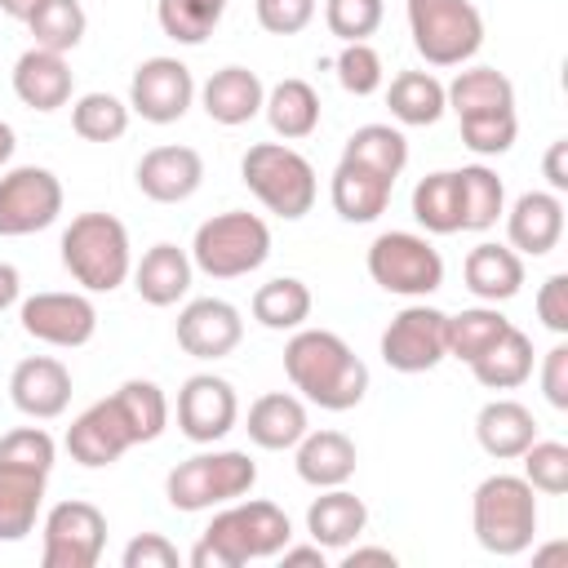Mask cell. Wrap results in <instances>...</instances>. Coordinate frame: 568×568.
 Listing matches in <instances>:
<instances>
[{
    "label": "cell",
    "instance_id": "1",
    "mask_svg": "<svg viewBox=\"0 0 568 568\" xmlns=\"http://www.w3.org/2000/svg\"><path fill=\"white\" fill-rule=\"evenodd\" d=\"M284 373L311 404H320L328 413L355 408L368 390L364 359L328 328H297L284 346Z\"/></svg>",
    "mask_w": 568,
    "mask_h": 568
},
{
    "label": "cell",
    "instance_id": "2",
    "mask_svg": "<svg viewBox=\"0 0 568 568\" xmlns=\"http://www.w3.org/2000/svg\"><path fill=\"white\" fill-rule=\"evenodd\" d=\"M293 524L275 501H235L204 528L191 550V568H244L248 559H271L288 546Z\"/></svg>",
    "mask_w": 568,
    "mask_h": 568
},
{
    "label": "cell",
    "instance_id": "3",
    "mask_svg": "<svg viewBox=\"0 0 568 568\" xmlns=\"http://www.w3.org/2000/svg\"><path fill=\"white\" fill-rule=\"evenodd\" d=\"M475 541L488 555H524L537 537V497L524 475H488L470 497Z\"/></svg>",
    "mask_w": 568,
    "mask_h": 568
},
{
    "label": "cell",
    "instance_id": "4",
    "mask_svg": "<svg viewBox=\"0 0 568 568\" xmlns=\"http://www.w3.org/2000/svg\"><path fill=\"white\" fill-rule=\"evenodd\" d=\"M62 266L89 293H111L129 280V231L111 213H80L62 231Z\"/></svg>",
    "mask_w": 568,
    "mask_h": 568
},
{
    "label": "cell",
    "instance_id": "5",
    "mask_svg": "<svg viewBox=\"0 0 568 568\" xmlns=\"http://www.w3.org/2000/svg\"><path fill=\"white\" fill-rule=\"evenodd\" d=\"M240 173H244V186L284 222L306 217L315 204V169L302 151H293L284 142L248 146L240 160Z\"/></svg>",
    "mask_w": 568,
    "mask_h": 568
},
{
    "label": "cell",
    "instance_id": "6",
    "mask_svg": "<svg viewBox=\"0 0 568 568\" xmlns=\"http://www.w3.org/2000/svg\"><path fill=\"white\" fill-rule=\"evenodd\" d=\"M266 257H271V226L248 209H231L200 222L191 244V262L213 280H240L257 271Z\"/></svg>",
    "mask_w": 568,
    "mask_h": 568
},
{
    "label": "cell",
    "instance_id": "7",
    "mask_svg": "<svg viewBox=\"0 0 568 568\" xmlns=\"http://www.w3.org/2000/svg\"><path fill=\"white\" fill-rule=\"evenodd\" d=\"M253 484H257L253 457L235 453V448H222V453H195V457L178 462L164 479V497H169L173 510L195 515V510L244 497Z\"/></svg>",
    "mask_w": 568,
    "mask_h": 568
},
{
    "label": "cell",
    "instance_id": "8",
    "mask_svg": "<svg viewBox=\"0 0 568 568\" xmlns=\"http://www.w3.org/2000/svg\"><path fill=\"white\" fill-rule=\"evenodd\" d=\"M408 31L430 67H462L484 44V18L470 0H408Z\"/></svg>",
    "mask_w": 568,
    "mask_h": 568
},
{
    "label": "cell",
    "instance_id": "9",
    "mask_svg": "<svg viewBox=\"0 0 568 568\" xmlns=\"http://www.w3.org/2000/svg\"><path fill=\"white\" fill-rule=\"evenodd\" d=\"M368 275L386 293L399 297H426L444 284V257L426 235L413 231H386L368 244Z\"/></svg>",
    "mask_w": 568,
    "mask_h": 568
},
{
    "label": "cell",
    "instance_id": "10",
    "mask_svg": "<svg viewBox=\"0 0 568 568\" xmlns=\"http://www.w3.org/2000/svg\"><path fill=\"white\" fill-rule=\"evenodd\" d=\"M106 546V515L93 501H58L44 515V568H93Z\"/></svg>",
    "mask_w": 568,
    "mask_h": 568
},
{
    "label": "cell",
    "instance_id": "11",
    "mask_svg": "<svg viewBox=\"0 0 568 568\" xmlns=\"http://www.w3.org/2000/svg\"><path fill=\"white\" fill-rule=\"evenodd\" d=\"M62 213V182L40 169L22 164L0 178V235H31L53 226Z\"/></svg>",
    "mask_w": 568,
    "mask_h": 568
},
{
    "label": "cell",
    "instance_id": "12",
    "mask_svg": "<svg viewBox=\"0 0 568 568\" xmlns=\"http://www.w3.org/2000/svg\"><path fill=\"white\" fill-rule=\"evenodd\" d=\"M444 328H448V315L444 311H435L426 302H413V306H404L386 324V333H382V359L395 373H426V368H435L448 355Z\"/></svg>",
    "mask_w": 568,
    "mask_h": 568
},
{
    "label": "cell",
    "instance_id": "13",
    "mask_svg": "<svg viewBox=\"0 0 568 568\" xmlns=\"http://www.w3.org/2000/svg\"><path fill=\"white\" fill-rule=\"evenodd\" d=\"M195 98L191 67L178 58H146L129 80V111H138L151 124H173L186 115Z\"/></svg>",
    "mask_w": 568,
    "mask_h": 568
},
{
    "label": "cell",
    "instance_id": "14",
    "mask_svg": "<svg viewBox=\"0 0 568 568\" xmlns=\"http://www.w3.org/2000/svg\"><path fill=\"white\" fill-rule=\"evenodd\" d=\"M22 333L44 346H84L98 333V311L84 293H36L18 311Z\"/></svg>",
    "mask_w": 568,
    "mask_h": 568
},
{
    "label": "cell",
    "instance_id": "15",
    "mask_svg": "<svg viewBox=\"0 0 568 568\" xmlns=\"http://www.w3.org/2000/svg\"><path fill=\"white\" fill-rule=\"evenodd\" d=\"M240 417V399H235V386L226 377H213V373H195L182 382L178 390V426L186 439L195 444H213L222 439Z\"/></svg>",
    "mask_w": 568,
    "mask_h": 568
},
{
    "label": "cell",
    "instance_id": "16",
    "mask_svg": "<svg viewBox=\"0 0 568 568\" xmlns=\"http://www.w3.org/2000/svg\"><path fill=\"white\" fill-rule=\"evenodd\" d=\"M240 337H244V320L222 297H195L178 315V346L195 359H222L240 346Z\"/></svg>",
    "mask_w": 568,
    "mask_h": 568
},
{
    "label": "cell",
    "instance_id": "17",
    "mask_svg": "<svg viewBox=\"0 0 568 568\" xmlns=\"http://www.w3.org/2000/svg\"><path fill=\"white\" fill-rule=\"evenodd\" d=\"M204 160L195 146H151L138 160V191L155 204H182L200 191Z\"/></svg>",
    "mask_w": 568,
    "mask_h": 568
},
{
    "label": "cell",
    "instance_id": "18",
    "mask_svg": "<svg viewBox=\"0 0 568 568\" xmlns=\"http://www.w3.org/2000/svg\"><path fill=\"white\" fill-rule=\"evenodd\" d=\"M129 448H133V435H129V426H124V417H120V408H115L111 395L98 399V404H89L71 422V430H67V453L80 466H111Z\"/></svg>",
    "mask_w": 568,
    "mask_h": 568
},
{
    "label": "cell",
    "instance_id": "19",
    "mask_svg": "<svg viewBox=\"0 0 568 568\" xmlns=\"http://www.w3.org/2000/svg\"><path fill=\"white\" fill-rule=\"evenodd\" d=\"M9 395H13L18 413H27L36 422H49V417L67 413V404H71V373L53 355H31L13 368Z\"/></svg>",
    "mask_w": 568,
    "mask_h": 568
},
{
    "label": "cell",
    "instance_id": "20",
    "mask_svg": "<svg viewBox=\"0 0 568 568\" xmlns=\"http://www.w3.org/2000/svg\"><path fill=\"white\" fill-rule=\"evenodd\" d=\"M506 235L515 253L541 257L564 235V200L555 191H524L506 213Z\"/></svg>",
    "mask_w": 568,
    "mask_h": 568
},
{
    "label": "cell",
    "instance_id": "21",
    "mask_svg": "<svg viewBox=\"0 0 568 568\" xmlns=\"http://www.w3.org/2000/svg\"><path fill=\"white\" fill-rule=\"evenodd\" d=\"M13 93L31 106V111H58L71 98V67L62 53L31 44L18 62H13Z\"/></svg>",
    "mask_w": 568,
    "mask_h": 568
},
{
    "label": "cell",
    "instance_id": "22",
    "mask_svg": "<svg viewBox=\"0 0 568 568\" xmlns=\"http://www.w3.org/2000/svg\"><path fill=\"white\" fill-rule=\"evenodd\" d=\"M200 102H204L209 120L235 129V124H248V120L262 111L266 89H262L257 71H248V67H222V71H213L209 84L200 89Z\"/></svg>",
    "mask_w": 568,
    "mask_h": 568
},
{
    "label": "cell",
    "instance_id": "23",
    "mask_svg": "<svg viewBox=\"0 0 568 568\" xmlns=\"http://www.w3.org/2000/svg\"><path fill=\"white\" fill-rule=\"evenodd\" d=\"M390 186H395V178H386V173H377V169L342 155V164L333 173V209L346 222H373V217L386 213Z\"/></svg>",
    "mask_w": 568,
    "mask_h": 568
},
{
    "label": "cell",
    "instance_id": "24",
    "mask_svg": "<svg viewBox=\"0 0 568 568\" xmlns=\"http://www.w3.org/2000/svg\"><path fill=\"white\" fill-rule=\"evenodd\" d=\"M191 253L178 248V244H151L133 271V288L146 306H173L178 297H186L191 288Z\"/></svg>",
    "mask_w": 568,
    "mask_h": 568
},
{
    "label": "cell",
    "instance_id": "25",
    "mask_svg": "<svg viewBox=\"0 0 568 568\" xmlns=\"http://www.w3.org/2000/svg\"><path fill=\"white\" fill-rule=\"evenodd\" d=\"M475 439L488 457L510 462L537 439V417L519 399H488L475 417Z\"/></svg>",
    "mask_w": 568,
    "mask_h": 568
},
{
    "label": "cell",
    "instance_id": "26",
    "mask_svg": "<svg viewBox=\"0 0 568 568\" xmlns=\"http://www.w3.org/2000/svg\"><path fill=\"white\" fill-rule=\"evenodd\" d=\"M466 288L479 297V302H510L519 288H524V257L506 244H475L466 253Z\"/></svg>",
    "mask_w": 568,
    "mask_h": 568
},
{
    "label": "cell",
    "instance_id": "27",
    "mask_svg": "<svg viewBox=\"0 0 568 568\" xmlns=\"http://www.w3.org/2000/svg\"><path fill=\"white\" fill-rule=\"evenodd\" d=\"M364 524H368V506L355 493H346L342 484L328 488L324 497H315L306 510V532L324 550H346L364 532Z\"/></svg>",
    "mask_w": 568,
    "mask_h": 568
},
{
    "label": "cell",
    "instance_id": "28",
    "mask_svg": "<svg viewBox=\"0 0 568 568\" xmlns=\"http://www.w3.org/2000/svg\"><path fill=\"white\" fill-rule=\"evenodd\" d=\"M248 439L257 444V448H271V453H284V448H293L306 430H311V422H306V404L297 399V395H288V390H271V395H262L253 408H248Z\"/></svg>",
    "mask_w": 568,
    "mask_h": 568
},
{
    "label": "cell",
    "instance_id": "29",
    "mask_svg": "<svg viewBox=\"0 0 568 568\" xmlns=\"http://www.w3.org/2000/svg\"><path fill=\"white\" fill-rule=\"evenodd\" d=\"M293 448H297V475L311 488H337L355 475V444L342 430H306Z\"/></svg>",
    "mask_w": 568,
    "mask_h": 568
},
{
    "label": "cell",
    "instance_id": "30",
    "mask_svg": "<svg viewBox=\"0 0 568 568\" xmlns=\"http://www.w3.org/2000/svg\"><path fill=\"white\" fill-rule=\"evenodd\" d=\"M44 479L49 475H40V470L0 462V541H22L36 528V515L44 501Z\"/></svg>",
    "mask_w": 568,
    "mask_h": 568
},
{
    "label": "cell",
    "instance_id": "31",
    "mask_svg": "<svg viewBox=\"0 0 568 568\" xmlns=\"http://www.w3.org/2000/svg\"><path fill=\"white\" fill-rule=\"evenodd\" d=\"M470 373L488 390H515V386H524L532 377V342H528V333H519L510 324L484 355L470 359Z\"/></svg>",
    "mask_w": 568,
    "mask_h": 568
},
{
    "label": "cell",
    "instance_id": "32",
    "mask_svg": "<svg viewBox=\"0 0 568 568\" xmlns=\"http://www.w3.org/2000/svg\"><path fill=\"white\" fill-rule=\"evenodd\" d=\"M448 106L462 115H493V111H515V84L497 67H470L457 71V80L444 89Z\"/></svg>",
    "mask_w": 568,
    "mask_h": 568
},
{
    "label": "cell",
    "instance_id": "33",
    "mask_svg": "<svg viewBox=\"0 0 568 568\" xmlns=\"http://www.w3.org/2000/svg\"><path fill=\"white\" fill-rule=\"evenodd\" d=\"M271 129L284 138V142H297V138H311L315 124H320V93L306 84V80H280L266 102H262Z\"/></svg>",
    "mask_w": 568,
    "mask_h": 568
},
{
    "label": "cell",
    "instance_id": "34",
    "mask_svg": "<svg viewBox=\"0 0 568 568\" xmlns=\"http://www.w3.org/2000/svg\"><path fill=\"white\" fill-rule=\"evenodd\" d=\"M413 217H417L430 235H453V231H462V186H457V169L426 173V178L413 186Z\"/></svg>",
    "mask_w": 568,
    "mask_h": 568
},
{
    "label": "cell",
    "instance_id": "35",
    "mask_svg": "<svg viewBox=\"0 0 568 568\" xmlns=\"http://www.w3.org/2000/svg\"><path fill=\"white\" fill-rule=\"evenodd\" d=\"M386 106H390V115L399 124H435L444 115V106H448V93L430 71H399L390 80Z\"/></svg>",
    "mask_w": 568,
    "mask_h": 568
},
{
    "label": "cell",
    "instance_id": "36",
    "mask_svg": "<svg viewBox=\"0 0 568 568\" xmlns=\"http://www.w3.org/2000/svg\"><path fill=\"white\" fill-rule=\"evenodd\" d=\"M111 399H115V408H120L133 444H151V439L164 435V426H169V399H164V390L155 382L129 377Z\"/></svg>",
    "mask_w": 568,
    "mask_h": 568
},
{
    "label": "cell",
    "instance_id": "37",
    "mask_svg": "<svg viewBox=\"0 0 568 568\" xmlns=\"http://www.w3.org/2000/svg\"><path fill=\"white\" fill-rule=\"evenodd\" d=\"M311 315V288L293 275H280V280H266L257 293H253V320L262 328H302Z\"/></svg>",
    "mask_w": 568,
    "mask_h": 568
},
{
    "label": "cell",
    "instance_id": "38",
    "mask_svg": "<svg viewBox=\"0 0 568 568\" xmlns=\"http://www.w3.org/2000/svg\"><path fill=\"white\" fill-rule=\"evenodd\" d=\"M457 186H462V231H488L506 213V186L493 169L466 164L457 169Z\"/></svg>",
    "mask_w": 568,
    "mask_h": 568
},
{
    "label": "cell",
    "instance_id": "39",
    "mask_svg": "<svg viewBox=\"0 0 568 568\" xmlns=\"http://www.w3.org/2000/svg\"><path fill=\"white\" fill-rule=\"evenodd\" d=\"M346 160H359L386 178H399L404 164H408V138L390 124H359L351 138H346Z\"/></svg>",
    "mask_w": 568,
    "mask_h": 568
},
{
    "label": "cell",
    "instance_id": "40",
    "mask_svg": "<svg viewBox=\"0 0 568 568\" xmlns=\"http://www.w3.org/2000/svg\"><path fill=\"white\" fill-rule=\"evenodd\" d=\"M510 328V320L497 311V306H470V311H457L448 315V328H444V342H448V355L457 359H475L484 355L501 333Z\"/></svg>",
    "mask_w": 568,
    "mask_h": 568
},
{
    "label": "cell",
    "instance_id": "41",
    "mask_svg": "<svg viewBox=\"0 0 568 568\" xmlns=\"http://www.w3.org/2000/svg\"><path fill=\"white\" fill-rule=\"evenodd\" d=\"M222 13H226V0H160L155 4L164 36H173L178 44H204L213 27L222 22Z\"/></svg>",
    "mask_w": 568,
    "mask_h": 568
},
{
    "label": "cell",
    "instance_id": "42",
    "mask_svg": "<svg viewBox=\"0 0 568 568\" xmlns=\"http://www.w3.org/2000/svg\"><path fill=\"white\" fill-rule=\"evenodd\" d=\"M31 36L40 49H53V53H67L84 40V9L80 0H44L31 18H27Z\"/></svg>",
    "mask_w": 568,
    "mask_h": 568
},
{
    "label": "cell",
    "instance_id": "43",
    "mask_svg": "<svg viewBox=\"0 0 568 568\" xmlns=\"http://www.w3.org/2000/svg\"><path fill=\"white\" fill-rule=\"evenodd\" d=\"M71 129L84 142H115L129 129V106L115 93H84L71 106Z\"/></svg>",
    "mask_w": 568,
    "mask_h": 568
},
{
    "label": "cell",
    "instance_id": "44",
    "mask_svg": "<svg viewBox=\"0 0 568 568\" xmlns=\"http://www.w3.org/2000/svg\"><path fill=\"white\" fill-rule=\"evenodd\" d=\"M524 479L532 484V493H568V444L559 439H532L524 453Z\"/></svg>",
    "mask_w": 568,
    "mask_h": 568
},
{
    "label": "cell",
    "instance_id": "45",
    "mask_svg": "<svg viewBox=\"0 0 568 568\" xmlns=\"http://www.w3.org/2000/svg\"><path fill=\"white\" fill-rule=\"evenodd\" d=\"M382 13H386L382 0H328V4H324V22H328V31H333L342 44L368 40V36L382 27Z\"/></svg>",
    "mask_w": 568,
    "mask_h": 568
},
{
    "label": "cell",
    "instance_id": "46",
    "mask_svg": "<svg viewBox=\"0 0 568 568\" xmlns=\"http://www.w3.org/2000/svg\"><path fill=\"white\" fill-rule=\"evenodd\" d=\"M519 133V120L515 111H493V115H462V142L475 151V155H501L510 151Z\"/></svg>",
    "mask_w": 568,
    "mask_h": 568
},
{
    "label": "cell",
    "instance_id": "47",
    "mask_svg": "<svg viewBox=\"0 0 568 568\" xmlns=\"http://www.w3.org/2000/svg\"><path fill=\"white\" fill-rule=\"evenodd\" d=\"M53 439H49V430H40V426H18V430H9L4 439H0V462L4 466H22V470H40V475H49L53 470Z\"/></svg>",
    "mask_w": 568,
    "mask_h": 568
},
{
    "label": "cell",
    "instance_id": "48",
    "mask_svg": "<svg viewBox=\"0 0 568 568\" xmlns=\"http://www.w3.org/2000/svg\"><path fill=\"white\" fill-rule=\"evenodd\" d=\"M337 80H342V89L355 93V98L377 93V89H382V58H377V49H373L368 40L346 44V49L337 53Z\"/></svg>",
    "mask_w": 568,
    "mask_h": 568
},
{
    "label": "cell",
    "instance_id": "49",
    "mask_svg": "<svg viewBox=\"0 0 568 568\" xmlns=\"http://www.w3.org/2000/svg\"><path fill=\"white\" fill-rule=\"evenodd\" d=\"M257 22L271 36H297L315 18V0H257Z\"/></svg>",
    "mask_w": 568,
    "mask_h": 568
},
{
    "label": "cell",
    "instance_id": "50",
    "mask_svg": "<svg viewBox=\"0 0 568 568\" xmlns=\"http://www.w3.org/2000/svg\"><path fill=\"white\" fill-rule=\"evenodd\" d=\"M124 568H178V546L160 532H142L124 546Z\"/></svg>",
    "mask_w": 568,
    "mask_h": 568
},
{
    "label": "cell",
    "instance_id": "51",
    "mask_svg": "<svg viewBox=\"0 0 568 568\" xmlns=\"http://www.w3.org/2000/svg\"><path fill=\"white\" fill-rule=\"evenodd\" d=\"M537 315L550 333H568V275H550L537 293Z\"/></svg>",
    "mask_w": 568,
    "mask_h": 568
},
{
    "label": "cell",
    "instance_id": "52",
    "mask_svg": "<svg viewBox=\"0 0 568 568\" xmlns=\"http://www.w3.org/2000/svg\"><path fill=\"white\" fill-rule=\"evenodd\" d=\"M541 390L555 408H568V346H550L546 351V364H541Z\"/></svg>",
    "mask_w": 568,
    "mask_h": 568
},
{
    "label": "cell",
    "instance_id": "53",
    "mask_svg": "<svg viewBox=\"0 0 568 568\" xmlns=\"http://www.w3.org/2000/svg\"><path fill=\"white\" fill-rule=\"evenodd\" d=\"M541 169H546V182H550L555 191H568V142H564V138H559V142H550V151H546Z\"/></svg>",
    "mask_w": 568,
    "mask_h": 568
},
{
    "label": "cell",
    "instance_id": "54",
    "mask_svg": "<svg viewBox=\"0 0 568 568\" xmlns=\"http://www.w3.org/2000/svg\"><path fill=\"white\" fill-rule=\"evenodd\" d=\"M280 559H284V568H306V564L311 568H324V546H315V541L311 546H284Z\"/></svg>",
    "mask_w": 568,
    "mask_h": 568
},
{
    "label": "cell",
    "instance_id": "55",
    "mask_svg": "<svg viewBox=\"0 0 568 568\" xmlns=\"http://www.w3.org/2000/svg\"><path fill=\"white\" fill-rule=\"evenodd\" d=\"M342 564L346 568H359V564H386V568H395V550H386V546H351Z\"/></svg>",
    "mask_w": 568,
    "mask_h": 568
},
{
    "label": "cell",
    "instance_id": "56",
    "mask_svg": "<svg viewBox=\"0 0 568 568\" xmlns=\"http://www.w3.org/2000/svg\"><path fill=\"white\" fill-rule=\"evenodd\" d=\"M18 293H22V280H18V266H9V262H0V311H9V306L18 302Z\"/></svg>",
    "mask_w": 568,
    "mask_h": 568
},
{
    "label": "cell",
    "instance_id": "57",
    "mask_svg": "<svg viewBox=\"0 0 568 568\" xmlns=\"http://www.w3.org/2000/svg\"><path fill=\"white\" fill-rule=\"evenodd\" d=\"M40 4H44V0H0V9H4L9 18H18V22H27V18H31Z\"/></svg>",
    "mask_w": 568,
    "mask_h": 568
},
{
    "label": "cell",
    "instance_id": "58",
    "mask_svg": "<svg viewBox=\"0 0 568 568\" xmlns=\"http://www.w3.org/2000/svg\"><path fill=\"white\" fill-rule=\"evenodd\" d=\"M13 146H18V138H13V129L0 120V164H9V155H13Z\"/></svg>",
    "mask_w": 568,
    "mask_h": 568
}]
</instances>
